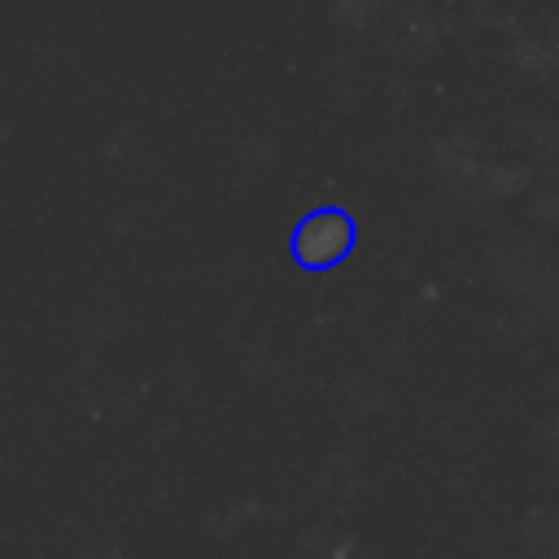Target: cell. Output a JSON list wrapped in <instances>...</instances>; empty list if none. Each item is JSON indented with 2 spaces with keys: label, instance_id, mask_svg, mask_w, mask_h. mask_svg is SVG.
Instances as JSON below:
<instances>
[{
  "label": "cell",
  "instance_id": "6da1fadb",
  "mask_svg": "<svg viewBox=\"0 0 559 559\" xmlns=\"http://www.w3.org/2000/svg\"><path fill=\"white\" fill-rule=\"evenodd\" d=\"M358 245V223L349 210L341 205H319L310 214H301V223L293 227V262L301 271H332L341 266Z\"/></svg>",
  "mask_w": 559,
  "mask_h": 559
}]
</instances>
